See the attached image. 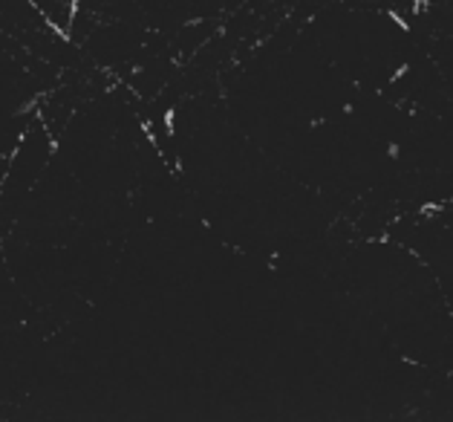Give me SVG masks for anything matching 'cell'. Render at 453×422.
Instances as JSON below:
<instances>
[{
    "instance_id": "obj_1",
    "label": "cell",
    "mask_w": 453,
    "mask_h": 422,
    "mask_svg": "<svg viewBox=\"0 0 453 422\" xmlns=\"http://www.w3.org/2000/svg\"><path fill=\"white\" fill-rule=\"evenodd\" d=\"M44 23H47V26H49V29L55 32L61 41H69V32H66V29H61V26H58V23L52 20V17H49V15H44Z\"/></svg>"
},
{
    "instance_id": "obj_2",
    "label": "cell",
    "mask_w": 453,
    "mask_h": 422,
    "mask_svg": "<svg viewBox=\"0 0 453 422\" xmlns=\"http://www.w3.org/2000/svg\"><path fill=\"white\" fill-rule=\"evenodd\" d=\"M78 6H81V0H69V20L75 17V12H78Z\"/></svg>"
}]
</instances>
